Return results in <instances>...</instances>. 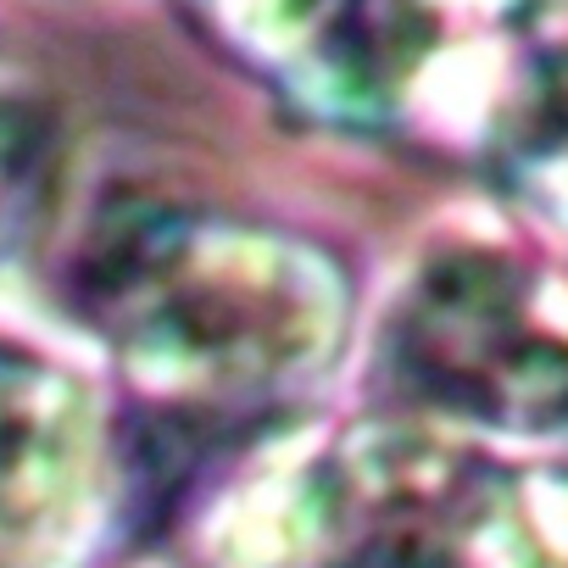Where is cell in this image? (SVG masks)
Listing matches in <instances>:
<instances>
[{
	"instance_id": "cell-1",
	"label": "cell",
	"mask_w": 568,
	"mask_h": 568,
	"mask_svg": "<svg viewBox=\"0 0 568 568\" xmlns=\"http://www.w3.org/2000/svg\"><path fill=\"white\" fill-rule=\"evenodd\" d=\"M68 296L118 368L184 418H256L318 385L346 341V278L318 245L156 195L90 217Z\"/></svg>"
},
{
	"instance_id": "cell-2",
	"label": "cell",
	"mask_w": 568,
	"mask_h": 568,
	"mask_svg": "<svg viewBox=\"0 0 568 568\" xmlns=\"http://www.w3.org/2000/svg\"><path fill=\"white\" fill-rule=\"evenodd\" d=\"M212 568H540L535 513L490 457L374 424L256 479L206 529Z\"/></svg>"
},
{
	"instance_id": "cell-3",
	"label": "cell",
	"mask_w": 568,
	"mask_h": 568,
	"mask_svg": "<svg viewBox=\"0 0 568 568\" xmlns=\"http://www.w3.org/2000/svg\"><path fill=\"white\" fill-rule=\"evenodd\" d=\"M379 368L440 418L501 435L568 429V341L535 313V273L490 245H452L407 278Z\"/></svg>"
},
{
	"instance_id": "cell-4",
	"label": "cell",
	"mask_w": 568,
	"mask_h": 568,
	"mask_svg": "<svg viewBox=\"0 0 568 568\" xmlns=\"http://www.w3.org/2000/svg\"><path fill=\"white\" fill-rule=\"evenodd\" d=\"M212 34L324 118L374 123L440 57V0H201Z\"/></svg>"
},
{
	"instance_id": "cell-5",
	"label": "cell",
	"mask_w": 568,
	"mask_h": 568,
	"mask_svg": "<svg viewBox=\"0 0 568 568\" xmlns=\"http://www.w3.org/2000/svg\"><path fill=\"white\" fill-rule=\"evenodd\" d=\"M101 485V424L79 379L0 346V568H62Z\"/></svg>"
},
{
	"instance_id": "cell-6",
	"label": "cell",
	"mask_w": 568,
	"mask_h": 568,
	"mask_svg": "<svg viewBox=\"0 0 568 568\" xmlns=\"http://www.w3.org/2000/svg\"><path fill=\"white\" fill-rule=\"evenodd\" d=\"M501 184L557 234H568V51L546 57L496 123Z\"/></svg>"
},
{
	"instance_id": "cell-7",
	"label": "cell",
	"mask_w": 568,
	"mask_h": 568,
	"mask_svg": "<svg viewBox=\"0 0 568 568\" xmlns=\"http://www.w3.org/2000/svg\"><path fill=\"white\" fill-rule=\"evenodd\" d=\"M51 179V123L34 95L0 84V262L40 223Z\"/></svg>"
}]
</instances>
